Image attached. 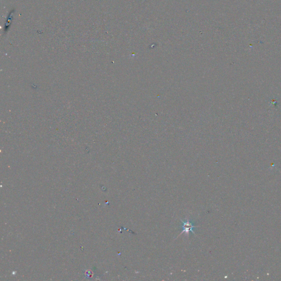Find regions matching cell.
<instances>
[{"label": "cell", "mask_w": 281, "mask_h": 281, "mask_svg": "<svg viewBox=\"0 0 281 281\" xmlns=\"http://www.w3.org/2000/svg\"><path fill=\"white\" fill-rule=\"evenodd\" d=\"M181 221L182 222V223H183L182 226V228L183 230L182 231V232L180 233V235H181L184 232H185V234L187 236V237H189V232H192L193 233L195 234L193 231V228L196 227V226L193 225V224L191 221H189V220L188 219H187V221L186 222H184L183 221H182L181 220Z\"/></svg>", "instance_id": "obj_1"}]
</instances>
